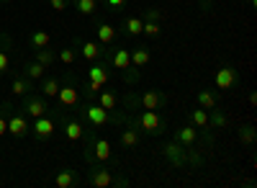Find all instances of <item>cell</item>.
Listing matches in <instances>:
<instances>
[{"instance_id": "obj_1", "label": "cell", "mask_w": 257, "mask_h": 188, "mask_svg": "<svg viewBox=\"0 0 257 188\" xmlns=\"http://www.w3.org/2000/svg\"><path fill=\"white\" fill-rule=\"evenodd\" d=\"M134 124H137L144 134H160V132L165 129L160 114H157V111H147V109H144V114H139V116L134 119Z\"/></svg>"}, {"instance_id": "obj_2", "label": "cell", "mask_w": 257, "mask_h": 188, "mask_svg": "<svg viewBox=\"0 0 257 188\" xmlns=\"http://www.w3.org/2000/svg\"><path fill=\"white\" fill-rule=\"evenodd\" d=\"M39 139H49L54 132H57V121L49 116V114H44V116H39V119H34V129H31Z\"/></svg>"}, {"instance_id": "obj_3", "label": "cell", "mask_w": 257, "mask_h": 188, "mask_svg": "<svg viewBox=\"0 0 257 188\" xmlns=\"http://www.w3.org/2000/svg\"><path fill=\"white\" fill-rule=\"evenodd\" d=\"M85 119H88L93 127H105V124L111 121V111H105L103 106H98V103H90V106H85Z\"/></svg>"}, {"instance_id": "obj_4", "label": "cell", "mask_w": 257, "mask_h": 188, "mask_svg": "<svg viewBox=\"0 0 257 188\" xmlns=\"http://www.w3.org/2000/svg\"><path fill=\"white\" fill-rule=\"evenodd\" d=\"M139 103H142V109H147V111H160L165 106V96L160 90H144Z\"/></svg>"}, {"instance_id": "obj_5", "label": "cell", "mask_w": 257, "mask_h": 188, "mask_svg": "<svg viewBox=\"0 0 257 188\" xmlns=\"http://www.w3.org/2000/svg\"><path fill=\"white\" fill-rule=\"evenodd\" d=\"M213 82H216L219 90L234 88V85H237V70H234V67H221V70L216 72V77H213Z\"/></svg>"}, {"instance_id": "obj_6", "label": "cell", "mask_w": 257, "mask_h": 188, "mask_svg": "<svg viewBox=\"0 0 257 188\" xmlns=\"http://www.w3.org/2000/svg\"><path fill=\"white\" fill-rule=\"evenodd\" d=\"M29 132H31V127H29V121H26L24 114H13V116L8 119V134H13V137H26Z\"/></svg>"}, {"instance_id": "obj_7", "label": "cell", "mask_w": 257, "mask_h": 188, "mask_svg": "<svg viewBox=\"0 0 257 188\" xmlns=\"http://www.w3.org/2000/svg\"><path fill=\"white\" fill-rule=\"evenodd\" d=\"M24 111H26V114H31L34 119H39V116L49 114V106H47V101H44V98L29 96V98H26V103H24Z\"/></svg>"}, {"instance_id": "obj_8", "label": "cell", "mask_w": 257, "mask_h": 188, "mask_svg": "<svg viewBox=\"0 0 257 188\" xmlns=\"http://www.w3.org/2000/svg\"><path fill=\"white\" fill-rule=\"evenodd\" d=\"M57 101L62 103L64 109H70V106H77L80 103V93H77L75 85H62L59 93H57Z\"/></svg>"}, {"instance_id": "obj_9", "label": "cell", "mask_w": 257, "mask_h": 188, "mask_svg": "<svg viewBox=\"0 0 257 188\" xmlns=\"http://www.w3.org/2000/svg\"><path fill=\"white\" fill-rule=\"evenodd\" d=\"M93 157L98 162H105V160H111V142L108 139H93Z\"/></svg>"}, {"instance_id": "obj_10", "label": "cell", "mask_w": 257, "mask_h": 188, "mask_svg": "<svg viewBox=\"0 0 257 188\" xmlns=\"http://www.w3.org/2000/svg\"><path fill=\"white\" fill-rule=\"evenodd\" d=\"M75 183H77V170H72V168L59 170L57 178H54V185H57V188H72Z\"/></svg>"}, {"instance_id": "obj_11", "label": "cell", "mask_w": 257, "mask_h": 188, "mask_svg": "<svg viewBox=\"0 0 257 188\" xmlns=\"http://www.w3.org/2000/svg\"><path fill=\"white\" fill-rule=\"evenodd\" d=\"M165 155H167V160L173 162V165H183V162H185V152H183V147H180V142L165 144Z\"/></svg>"}, {"instance_id": "obj_12", "label": "cell", "mask_w": 257, "mask_h": 188, "mask_svg": "<svg viewBox=\"0 0 257 188\" xmlns=\"http://www.w3.org/2000/svg\"><path fill=\"white\" fill-rule=\"evenodd\" d=\"M64 137H67L70 142H80V139L85 137L82 124H80V121H75V119H70L67 124H64Z\"/></svg>"}, {"instance_id": "obj_13", "label": "cell", "mask_w": 257, "mask_h": 188, "mask_svg": "<svg viewBox=\"0 0 257 188\" xmlns=\"http://www.w3.org/2000/svg\"><path fill=\"white\" fill-rule=\"evenodd\" d=\"M98 106H103L105 111H116L118 96H116L113 90H100V93H98Z\"/></svg>"}, {"instance_id": "obj_14", "label": "cell", "mask_w": 257, "mask_h": 188, "mask_svg": "<svg viewBox=\"0 0 257 188\" xmlns=\"http://www.w3.org/2000/svg\"><path fill=\"white\" fill-rule=\"evenodd\" d=\"M111 183H113V175L108 170H93L90 173V185H95V188H108Z\"/></svg>"}, {"instance_id": "obj_15", "label": "cell", "mask_w": 257, "mask_h": 188, "mask_svg": "<svg viewBox=\"0 0 257 188\" xmlns=\"http://www.w3.org/2000/svg\"><path fill=\"white\" fill-rule=\"evenodd\" d=\"M29 41H31L34 49H47V47L52 44V34H49V31H34V34L29 36Z\"/></svg>"}, {"instance_id": "obj_16", "label": "cell", "mask_w": 257, "mask_h": 188, "mask_svg": "<svg viewBox=\"0 0 257 188\" xmlns=\"http://www.w3.org/2000/svg\"><path fill=\"white\" fill-rule=\"evenodd\" d=\"M149 59H152V52H149L147 47L132 49V65H134V67H144V65H149Z\"/></svg>"}, {"instance_id": "obj_17", "label": "cell", "mask_w": 257, "mask_h": 188, "mask_svg": "<svg viewBox=\"0 0 257 188\" xmlns=\"http://www.w3.org/2000/svg\"><path fill=\"white\" fill-rule=\"evenodd\" d=\"M175 137H178L180 144H193V142H196V137H198V129L193 127V124H188V127H180V129H178Z\"/></svg>"}, {"instance_id": "obj_18", "label": "cell", "mask_w": 257, "mask_h": 188, "mask_svg": "<svg viewBox=\"0 0 257 188\" xmlns=\"http://www.w3.org/2000/svg\"><path fill=\"white\" fill-rule=\"evenodd\" d=\"M113 67H118V70H128V67H132V49H118L113 54Z\"/></svg>"}, {"instance_id": "obj_19", "label": "cell", "mask_w": 257, "mask_h": 188, "mask_svg": "<svg viewBox=\"0 0 257 188\" xmlns=\"http://www.w3.org/2000/svg\"><path fill=\"white\" fill-rule=\"evenodd\" d=\"M88 77H90L93 82H98V85H105V82H108V70H105L103 65H93V67L88 70Z\"/></svg>"}, {"instance_id": "obj_20", "label": "cell", "mask_w": 257, "mask_h": 188, "mask_svg": "<svg viewBox=\"0 0 257 188\" xmlns=\"http://www.w3.org/2000/svg\"><path fill=\"white\" fill-rule=\"evenodd\" d=\"M82 57L88 59V62H98V59H100L98 41H85V44H82Z\"/></svg>"}, {"instance_id": "obj_21", "label": "cell", "mask_w": 257, "mask_h": 188, "mask_svg": "<svg viewBox=\"0 0 257 188\" xmlns=\"http://www.w3.org/2000/svg\"><path fill=\"white\" fill-rule=\"evenodd\" d=\"M190 124L196 129H203V127H208V111L206 109H196V111H190Z\"/></svg>"}, {"instance_id": "obj_22", "label": "cell", "mask_w": 257, "mask_h": 188, "mask_svg": "<svg viewBox=\"0 0 257 188\" xmlns=\"http://www.w3.org/2000/svg\"><path fill=\"white\" fill-rule=\"evenodd\" d=\"M11 90H13V96H29V93H31V80L16 77V80L11 82Z\"/></svg>"}, {"instance_id": "obj_23", "label": "cell", "mask_w": 257, "mask_h": 188, "mask_svg": "<svg viewBox=\"0 0 257 188\" xmlns=\"http://www.w3.org/2000/svg\"><path fill=\"white\" fill-rule=\"evenodd\" d=\"M113 39H116V29L111 24H100L98 26V41L100 44H111Z\"/></svg>"}, {"instance_id": "obj_24", "label": "cell", "mask_w": 257, "mask_h": 188, "mask_svg": "<svg viewBox=\"0 0 257 188\" xmlns=\"http://www.w3.org/2000/svg\"><path fill=\"white\" fill-rule=\"evenodd\" d=\"M59 88H62V82H59L57 77H47V80H44V85H41V93H44L47 98H57Z\"/></svg>"}, {"instance_id": "obj_25", "label": "cell", "mask_w": 257, "mask_h": 188, "mask_svg": "<svg viewBox=\"0 0 257 188\" xmlns=\"http://www.w3.org/2000/svg\"><path fill=\"white\" fill-rule=\"evenodd\" d=\"M198 106L206 109V111H213L216 109V96H213L211 90H201L198 93Z\"/></svg>"}, {"instance_id": "obj_26", "label": "cell", "mask_w": 257, "mask_h": 188, "mask_svg": "<svg viewBox=\"0 0 257 188\" xmlns=\"http://www.w3.org/2000/svg\"><path fill=\"white\" fill-rule=\"evenodd\" d=\"M75 8L82 13V16H93L98 11V0H75Z\"/></svg>"}, {"instance_id": "obj_27", "label": "cell", "mask_w": 257, "mask_h": 188, "mask_svg": "<svg viewBox=\"0 0 257 188\" xmlns=\"http://www.w3.org/2000/svg\"><path fill=\"white\" fill-rule=\"evenodd\" d=\"M121 144L123 147H137L139 144V132L137 129H123L121 132Z\"/></svg>"}, {"instance_id": "obj_28", "label": "cell", "mask_w": 257, "mask_h": 188, "mask_svg": "<svg viewBox=\"0 0 257 188\" xmlns=\"http://www.w3.org/2000/svg\"><path fill=\"white\" fill-rule=\"evenodd\" d=\"M36 62L39 65H44V67H49L52 62H57V54L47 47V49H36Z\"/></svg>"}, {"instance_id": "obj_29", "label": "cell", "mask_w": 257, "mask_h": 188, "mask_svg": "<svg viewBox=\"0 0 257 188\" xmlns=\"http://www.w3.org/2000/svg\"><path fill=\"white\" fill-rule=\"evenodd\" d=\"M142 26H144V21H142L139 16L126 18V31L132 34V36H139V34H142Z\"/></svg>"}, {"instance_id": "obj_30", "label": "cell", "mask_w": 257, "mask_h": 188, "mask_svg": "<svg viewBox=\"0 0 257 188\" xmlns=\"http://www.w3.org/2000/svg\"><path fill=\"white\" fill-rule=\"evenodd\" d=\"M47 67L44 65H39V62H31V65H26V77L29 80H39V77H44Z\"/></svg>"}, {"instance_id": "obj_31", "label": "cell", "mask_w": 257, "mask_h": 188, "mask_svg": "<svg viewBox=\"0 0 257 188\" xmlns=\"http://www.w3.org/2000/svg\"><path fill=\"white\" fill-rule=\"evenodd\" d=\"M142 34H147V36H160V24H157V21H144Z\"/></svg>"}, {"instance_id": "obj_32", "label": "cell", "mask_w": 257, "mask_h": 188, "mask_svg": "<svg viewBox=\"0 0 257 188\" xmlns=\"http://www.w3.org/2000/svg\"><path fill=\"white\" fill-rule=\"evenodd\" d=\"M8 70H11V57H8V52L0 49V75H6Z\"/></svg>"}, {"instance_id": "obj_33", "label": "cell", "mask_w": 257, "mask_h": 188, "mask_svg": "<svg viewBox=\"0 0 257 188\" xmlns=\"http://www.w3.org/2000/svg\"><path fill=\"white\" fill-rule=\"evenodd\" d=\"M59 62H64V65H72V62H75V49H62V52H59Z\"/></svg>"}, {"instance_id": "obj_34", "label": "cell", "mask_w": 257, "mask_h": 188, "mask_svg": "<svg viewBox=\"0 0 257 188\" xmlns=\"http://www.w3.org/2000/svg\"><path fill=\"white\" fill-rule=\"evenodd\" d=\"M208 124H213V127H226V116L224 114H208Z\"/></svg>"}, {"instance_id": "obj_35", "label": "cell", "mask_w": 257, "mask_h": 188, "mask_svg": "<svg viewBox=\"0 0 257 188\" xmlns=\"http://www.w3.org/2000/svg\"><path fill=\"white\" fill-rule=\"evenodd\" d=\"M239 139H242L244 144H249V142H254V129H252V127H244V129L239 132Z\"/></svg>"}, {"instance_id": "obj_36", "label": "cell", "mask_w": 257, "mask_h": 188, "mask_svg": "<svg viewBox=\"0 0 257 188\" xmlns=\"http://www.w3.org/2000/svg\"><path fill=\"white\" fill-rule=\"evenodd\" d=\"M49 3H52V8H54L57 13H59V11H67V6H70L67 0H49Z\"/></svg>"}, {"instance_id": "obj_37", "label": "cell", "mask_w": 257, "mask_h": 188, "mask_svg": "<svg viewBox=\"0 0 257 188\" xmlns=\"http://www.w3.org/2000/svg\"><path fill=\"white\" fill-rule=\"evenodd\" d=\"M100 90H103V85H98V82H93V80L88 82V96H98Z\"/></svg>"}, {"instance_id": "obj_38", "label": "cell", "mask_w": 257, "mask_h": 188, "mask_svg": "<svg viewBox=\"0 0 257 188\" xmlns=\"http://www.w3.org/2000/svg\"><path fill=\"white\" fill-rule=\"evenodd\" d=\"M160 18H162V13H160L157 8H149V11H147V21H160Z\"/></svg>"}, {"instance_id": "obj_39", "label": "cell", "mask_w": 257, "mask_h": 188, "mask_svg": "<svg viewBox=\"0 0 257 188\" xmlns=\"http://www.w3.org/2000/svg\"><path fill=\"white\" fill-rule=\"evenodd\" d=\"M6 134H8V119L0 114V137H6Z\"/></svg>"}, {"instance_id": "obj_40", "label": "cell", "mask_w": 257, "mask_h": 188, "mask_svg": "<svg viewBox=\"0 0 257 188\" xmlns=\"http://www.w3.org/2000/svg\"><path fill=\"white\" fill-rule=\"evenodd\" d=\"M105 6H108V8H123L126 0H105Z\"/></svg>"}]
</instances>
